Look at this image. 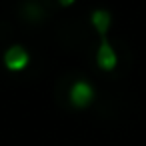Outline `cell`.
I'll list each match as a JSON object with an SVG mask.
<instances>
[{"label": "cell", "instance_id": "obj_1", "mask_svg": "<svg viewBox=\"0 0 146 146\" xmlns=\"http://www.w3.org/2000/svg\"><path fill=\"white\" fill-rule=\"evenodd\" d=\"M68 96H70V102H72L76 108H86V106L92 102V98H94V88H92L88 82L78 80V82L72 84Z\"/></svg>", "mask_w": 146, "mask_h": 146}, {"label": "cell", "instance_id": "obj_2", "mask_svg": "<svg viewBox=\"0 0 146 146\" xmlns=\"http://www.w3.org/2000/svg\"><path fill=\"white\" fill-rule=\"evenodd\" d=\"M28 62H30V56H28V52H26L22 46H10V48L4 52V64H6V68L12 70V72L24 70V68L28 66Z\"/></svg>", "mask_w": 146, "mask_h": 146}, {"label": "cell", "instance_id": "obj_3", "mask_svg": "<svg viewBox=\"0 0 146 146\" xmlns=\"http://www.w3.org/2000/svg\"><path fill=\"white\" fill-rule=\"evenodd\" d=\"M96 62H98V66H100L102 70H112V68H116L118 56H116L114 48L110 46V42L104 40V42L98 46V50H96Z\"/></svg>", "mask_w": 146, "mask_h": 146}, {"label": "cell", "instance_id": "obj_4", "mask_svg": "<svg viewBox=\"0 0 146 146\" xmlns=\"http://www.w3.org/2000/svg\"><path fill=\"white\" fill-rule=\"evenodd\" d=\"M110 14L106 12V10H94L92 12V16H90V22L94 24V28L100 32V34H106V30H108V26H110Z\"/></svg>", "mask_w": 146, "mask_h": 146}, {"label": "cell", "instance_id": "obj_5", "mask_svg": "<svg viewBox=\"0 0 146 146\" xmlns=\"http://www.w3.org/2000/svg\"><path fill=\"white\" fill-rule=\"evenodd\" d=\"M58 2H60L62 6H70V4H74V0H58Z\"/></svg>", "mask_w": 146, "mask_h": 146}]
</instances>
